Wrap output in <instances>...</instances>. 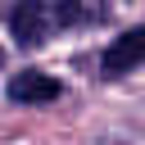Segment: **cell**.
<instances>
[{
	"mask_svg": "<svg viewBox=\"0 0 145 145\" xmlns=\"http://www.w3.org/2000/svg\"><path fill=\"white\" fill-rule=\"evenodd\" d=\"M140 59H145V32L131 27V32H122V36L104 50V77H122V72H131Z\"/></svg>",
	"mask_w": 145,
	"mask_h": 145,
	"instance_id": "2",
	"label": "cell"
},
{
	"mask_svg": "<svg viewBox=\"0 0 145 145\" xmlns=\"http://www.w3.org/2000/svg\"><path fill=\"white\" fill-rule=\"evenodd\" d=\"M9 100H18V104H50V100H59V82L45 77V72H18L9 82Z\"/></svg>",
	"mask_w": 145,
	"mask_h": 145,
	"instance_id": "3",
	"label": "cell"
},
{
	"mask_svg": "<svg viewBox=\"0 0 145 145\" xmlns=\"http://www.w3.org/2000/svg\"><path fill=\"white\" fill-rule=\"evenodd\" d=\"M100 18H104V0H23L14 9V36L23 45H41L63 27H82Z\"/></svg>",
	"mask_w": 145,
	"mask_h": 145,
	"instance_id": "1",
	"label": "cell"
}]
</instances>
